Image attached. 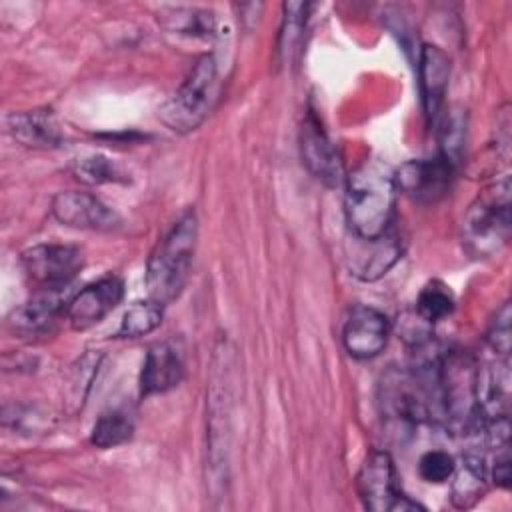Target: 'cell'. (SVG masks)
<instances>
[{
    "mask_svg": "<svg viewBox=\"0 0 512 512\" xmlns=\"http://www.w3.org/2000/svg\"><path fill=\"white\" fill-rule=\"evenodd\" d=\"M396 180L390 164L378 158L360 162L346 178V218L356 238H378L390 230Z\"/></svg>",
    "mask_w": 512,
    "mask_h": 512,
    "instance_id": "6da1fadb",
    "label": "cell"
},
{
    "mask_svg": "<svg viewBox=\"0 0 512 512\" xmlns=\"http://www.w3.org/2000/svg\"><path fill=\"white\" fill-rule=\"evenodd\" d=\"M198 242V220L194 210L184 212L154 246L146 266V288L150 300L168 304L180 296L190 276Z\"/></svg>",
    "mask_w": 512,
    "mask_h": 512,
    "instance_id": "7a4b0ae2",
    "label": "cell"
},
{
    "mask_svg": "<svg viewBox=\"0 0 512 512\" xmlns=\"http://www.w3.org/2000/svg\"><path fill=\"white\" fill-rule=\"evenodd\" d=\"M510 180H502L484 188L466 210L462 232L468 250L476 256H492L506 246L510 238Z\"/></svg>",
    "mask_w": 512,
    "mask_h": 512,
    "instance_id": "3957f363",
    "label": "cell"
},
{
    "mask_svg": "<svg viewBox=\"0 0 512 512\" xmlns=\"http://www.w3.org/2000/svg\"><path fill=\"white\" fill-rule=\"evenodd\" d=\"M218 96V64L214 56H202L182 86L160 108V120L174 132L196 130L210 114Z\"/></svg>",
    "mask_w": 512,
    "mask_h": 512,
    "instance_id": "277c9868",
    "label": "cell"
},
{
    "mask_svg": "<svg viewBox=\"0 0 512 512\" xmlns=\"http://www.w3.org/2000/svg\"><path fill=\"white\" fill-rule=\"evenodd\" d=\"M356 490L362 504L374 512L422 510L400 490L394 462L384 450H374L364 458L356 476Z\"/></svg>",
    "mask_w": 512,
    "mask_h": 512,
    "instance_id": "5b68a950",
    "label": "cell"
},
{
    "mask_svg": "<svg viewBox=\"0 0 512 512\" xmlns=\"http://www.w3.org/2000/svg\"><path fill=\"white\" fill-rule=\"evenodd\" d=\"M26 276L40 288L62 290L68 286L84 264L82 250L72 244H36L20 256Z\"/></svg>",
    "mask_w": 512,
    "mask_h": 512,
    "instance_id": "8992f818",
    "label": "cell"
},
{
    "mask_svg": "<svg viewBox=\"0 0 512 512\" xmlns=\"http://www.w3.org/2000/svg\"><path fill=\"white\" fill-rule=\"evenodd\" d=\"M454 164L442 154L434 158L410 160L394 170L396 190L420 204H434L442 200L454 178Z\"/></svg>",
    "mask_w": 512,
    "mask_h": 512,
    "instance_id": "52a82bcc",
    "label": "cell"
},
{
    "mask_svg": "<svg viewBox=\"0 0 512 512\" xmlns=\"http://www.w3.org/2000/svg\"><path fill=\"white\" fill-rule=\"evenodd\" d=\"M52 214L60 224L70 228L114 230L120 226V216L88 192H58L52 200Z\"/></svg>",
    "mask_w": 512,
    "mask_h": 512,
    "instance_id": "ba28073f",
    "label": "cell"
},
{
    "mask_svg": "<svg viewBox=\"0 0 512 512\" xmlns=\"http://www.w3.org/2000/svg\"><path fill=\"white\" fill-rule=\"evenodd\" d=\"M390 334L388 318L370 306H354L344 322L342 342L352 358L366 360L378 356Z\"/></svg>",
    "mask_w": 512,
    "mask_h": 512,
    "instance_id": "9c48e42d",
    "label": "cell"
},
{
    "mask_svg": "<svg viewBox=\"0 0 512 512\" xmlns=\"http://www.w3.org/2000/svg\"><path fill=\"white\" fill-rule=\"evenodd\" d=\"M300 154L306 168L326 186H338L344 178L342 160L332 140L312 112L306 114L300 130Z\"/></svg>",
    "mask_w": 512,
    "mask_h": 512,
    "instance_id": "30bf717a",
    "label": "cell"
},
{
    "mask_svg": "<svg viewBox=\"0 0 512 512\" xmlns=\"http://www.w3.org/2000/svg\"><path fill=\"white\" fill-rule=\"evenodd\" d=\"M124 296V284L116 276H104L84 286L68 304L66 316L76 330L90 328L112 312Z\"/></svg>",
    "mask_w": 512,
    "mask_h": 512,
    "instance_id": "8fae6325",
    "label": "cell"
},
{
    "mask_svg": "<svg viewBox=\"0 0 512 512\" xmlns=\"http://www.w3.org/2000/svg\"><path fill=\"white\" fill-rule=\"evenodd\" d=\"M356 238V236H354ZM358 244L352 248V254L348 256L350 270L360 280H376L382 274H386L394 262L400 258L402 248L396 236L390 232L378 236V238H356Z\"/></svg>",
    "mask_w": 512,
    "mask_h": 512,
    "instance_id": "7c38bea8",
    "label": "cell"
},
{
    "mask_svg": "<svg viewBox=\"0 0 512 512\" xmlns=\"http://www.w3.org/2000/svg\"><path fill=\"white\" fill-rule=\"evenodd\" d=\"M184 376V364L180 352L168 344L160 342L148 348L142 374H140V394L152 396L172 390L180 384Z\"/></svg>",
    "mask_w": 512,
    "mask_h": 512,
    "instance_id": "4fadbf2b",
    "label": "cell"
},
{
    "mask_svg": "<svg viewBox=\"0 0 512 512\" xmlns=\"http://www.w3.org/2000/svg\"><path fill=\"white\" fill-rule=\"evenodd\" d=\"M418 62H420L418 74H420V94H422L424 112L430 120H434L444 102V94L450 78V58L442 48L434 44H424L420 48Z\"/></svg>",
    "mask_w": 512,
    "mask_h": 512,
    "instance_id": "5bb4252c",
    "label": "cell"
},
{
    "mask_svg": "<svg viewBox=\"0 0 512 512\" xmlns=\"http://www.w3.org/2000/svg\"><path fill=\"white\" fill-rule=\"evenodd\" d=\"M62 310H66V306L60 296V290L42 288L40 294L12 310L8 324L18 334L36 336L50 330V326L56 322Z\"/></svg>",
    "mask_w": 512,
    "mask_h": 512,
    "instance_id": "9a60e30c",
    "label": "cell"
},
{
    "mask_svg": "<svg viewBox=\"0 0 512 512\" xmlns=\"http://www.w3.org/2000/svg\"><path fill=\"white\" fill-rule=\"evenodd\" d=\"M8 130L18 142L32 148H56L64 140L60 124L50 110L14 112L8 116Z\"/></svg>",
    "mask_w": 512,
    "mask_h": 512,
    "instance_id": "2e32d148",
    "label": "cell"
},
{
    "mask_svg": "<svg viewBox=\"0 0 512 512\" xmlns=\"http://www.w3.org/2000/svg\"><path fill=\"white\" fill-rule=\"evenodd\" d=\"M452 480V504L460 510L472 508L478 500H482L488 488V468L482 456L466 454L462 458L460 468H454Z\"/></svg>",
    "mask_w": 512,
    "mask_h": 512,
    "instance_id": "e0dca14e",
    "label": "cell"
},
{
    "mask_svg": "<svg viewBox=\"0 0 512 512\" xmlns=\"http://www.w3.org/2000/svg\"><path fill=\"white\" fill-rule=\"evenodd\" d=\"M158 22L176 34L186 36H210L216 28V18L208 10L200 8H162L158 12Z\"/></svg>",
    "mask_w": 512,
    "mask_h": 512,
    "instance_id": "ac0fdd59",
    "label": "cell"
},
{
    "mask_svg": "<svg viewBox=\"0 0 512 512\" xmlns=\"http://www.w3.org/2000/svg\"><path fill=\"white\" fill-rule=\"evenodd\" d=\"M134 434L132 418L122 410H108L104 412L90 434V442L96 448H114L128 442Z\"/></svg>",
    "mask_w": 512,
    "mask_h": 512,
    "instance_id": "d6986e66",
    "label": "cell"
},
{
    "mask_svg": "<svg viewBox=\"0 0 512 512\" xmlns=\"http://www.w3.org/2000/svg\"><path fill=\"white\" fill-rule=\"evenodd\" d=\"M452 310L454 294L444 282L432 280L420 290L416 300V314L422 316L428 324L444 320L448 314H452Z\"/></svg>",
    "mask_w": 512,
    "mask_h": 512,
    "instance_id": "ffe728a7",
    "label": "cell"
},
{
    "mask_svg": "<svg viewBox=\"0 0 512 512\" xmlns=\"http://www.w3.org/2000/svg\"><path fill=\"white\" fill-rule=\"evenodd\" d=\"M162 322V304L154 300H144V302H134L122 316L118 334L126 338H138L154 328H158Z\"/></svg>",
    "mask_w": 512,
    "mask_h": 512,
    "instance_id": "44dd1931",
    "label": "cell"
},
{
    "mask_svg": "<svg viewBox=\"0 0 512 512\" xmlns=\"http://www.w3.org/2000/svg\"><path fill=\"white\" fill-rule=\"evenodd\" d=\"M72 172L80 182H86V184H106V182L124 180V174L118 168V164L102 154L78 158L72 164Z\"/></svg>",
    "mask_w": 512,
    "mask_h": 512,
    "instance_id": "7402d4cb",
    "label": "cell"
},
{
    "mask_svg": "<svg viewBox=\"0 0 512 512\" xmlns=\"http://www.w3.org/2000/svg\"><path fill=\"white\" fill-rule=\"evenodd\" d=\"M456 468V460L452 454L444 450H428L418 460V472L424 482L430 484H442L452 478Z\"/></svg>",
    "mask_w": 512,
    "mask_h": 512,
    "instance_id": "603a6c76",
    "label": "cell"
},
{
    "mask_svg": "<svg viewBox=\"0 0 512 512\" xmlns=\"http://www.w3.org/2000/svg\"><path fill=\"white\" fill-rule=\"evenodd\" d=\"M510 318H512V312H510V302H504L500 306V310H496L494 318L490 320V326H488V332H486V340L490 344V348L500 354L502 358H508L510 354Z\"/></svg>",
    "mask_w": 512,
    "mask_h": 512,
    "instance_id": "cb8c5ba5",
    "label": "cell"
},
{
    "mask_svg": "<svg viewBox=\"0 0 512 512\" xmlns=\"http://www.w3.org/2000/svg\"><path fill=\"white\" fill-rule=\"evenodd\" d=\"M462 142H464V120L458 112H454L444 118V124L440 128V144H442L440 154L448 158L454 166L460 158Z\"/></svg>",
    "mask_w": 512,
    "mask_h": 512,
    "instance_id": "d4e9b609",
    "label": "cell"
},
{
    "mask_svg": "<svg viewBox=\"0 0 512 512\" xmlns=\"http://www.w3.org/2000/svg\"><path fill=\"white\" fill-rule=\"evenodd\" d=\"M306 8L308 6L302 2L284 4L286 16H284V26H282V34H280V52L282 54H290L294 50V44L298 42L300 32L304 28Z\"/></svg>",
    "mask_w": 512,
    "mask_h": 512,
    "instance_id": "484cf974",
    "label": "cell"
},
{
    "mask_svg": "<svg viewBox=\"0 0 512 512\" xmlns=\"http://www.w3.org/2000/svg\"><path fill=\"white\" fill-rule=\"evenodd\" d=\"M492 478L502 488L510 486V458H508V452H504L500 458H496Z\"/></svg>",
    "mask_w": 512,
    "mask_h": 512,
    "instance_id": "4316f807",
    "label": "cell"
}]
</instances>
